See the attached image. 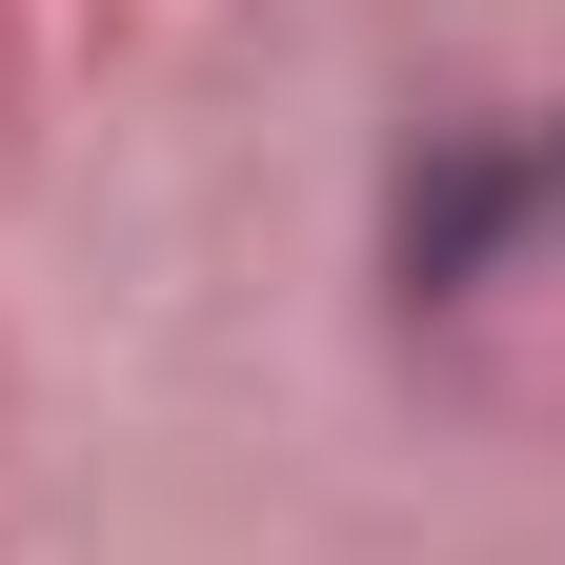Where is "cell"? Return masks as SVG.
Segmentation results:
<instances>
[{
    "instance_id": "6da1fadb",
    "label": "cell",
    "mask_w": 565,
    "mask_h": 565,
    "mask_svg": "<svg viewBox=\"0 0 565 565\" xmlns=\"http://www.w3.org/2000/svg\"><path fill=\"white\" fill-rule=\"evenodd\" d=\"M545 223H565V121H505V102L424 121L404 162H384V303L404 323H465Z\"/></svg>"
}]
</instances>
